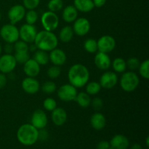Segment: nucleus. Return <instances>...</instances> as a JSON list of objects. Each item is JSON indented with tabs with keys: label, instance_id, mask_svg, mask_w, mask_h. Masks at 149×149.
Instances as JSON below:
<instances>
[{
	"label": "nucleus",
	"instance_id": "obj_1",
	"mask_svg": "<svg viewBox=\"0 0 149 149\" xmlns=\"http://www.w3.org/2000/svg\"><path fill=\"white\" fill-rule=\"evenodd\" d=\"M69 84L76 88H81L90 79V71L85 65L77 63L70 67L68 72Z\"/></svg>",
	"mask_w": 149,
	"mask_h": 149
},
{
	"label": "nucleus",
	"instance_id": "obj_2",
	"mask_svg": "<svg viewBox=\"0 0 149 149\" xmlns=\"http://www.w3.org/2000/svg\"><path fill=\"white\" fill-rule=\"evenodd\" d=\"M38 49L50 52L57 47L58 45V39L52 31L43 30L37 32L33 42Z\"/></svg>",
	"mask_w": 149,
	"mask_h": 149
},
{
	"label": "nucleus",
	"instance_id": "obj_3",
	"mask_svg": "<svg viewBox=\"0 0 149 149\" xmlns=\"http://www.w3.org/2000/svg\"><path fill=\"white\" fill-rule=\"evenodd\" d=\"M17 138L23 146H30L36 143L39 140V130L31 124H24L17 130Z\"/></svg>",
	"mask_w": 149,
	"mask_h": 149
},
{
	"label": "nucleus",
	"instance_id": "obj_4",
	"mask_svg": "<svg viewBox=\"0 0 149 149\" xmlns=\"http://www.w3.org/2000/svg\"><path fill=\"white\" fill-rule=\"evenodd\" d=\"M140 84V79L134 71L124 72L120 79L121 88L127 93H132L138 88Z\"/></svg>",
	"mask_w": 149,
	"mask_h": 149
},
{
	"label": "nucleus",
	"instance_id": "obj_5",
	"mask_svg": "<svg viewBox=\"0 0 149 149\" xmlns=\"http://www.w3.org/2000/svg\"><path fill=\"white\" fill-rule=\"evenodd\" d=\"M0 36L7 43L14 44L19 38V29L14 24H5L0 29Z\"/></svg>",
	"mask_w": 149,
	"mask_h": 149
},
{
	"label": "nucleus",
	"instance_id": "obj_6",
	"mask_svg": "<svg viewBox=\"0 0 149 149\" xmlns=\"http://www.w3.org/2000/svg\"><path fill=\"white\" fill-rule=\"evenodd\" d=\"M41 23L45 30L53 31L59 26V17L56 13L49 10L42 14Z\"/></svg>",
	"mask_w": 149,
	"mask_h": 149
},
{
	"label": "nucleus",
	"instance_id": "obj_7",
	"mask_svg": "<svg viewBox=\"0 0 149 149\" xmlns=\"http://www.w3.org/2000/svg\"><path fill=\"white\" fill-rule=\"evenodd\" d=\"M58 96L59 99L64 102H70L75 100L77 95V88L71 84H65L59 87L58 90Z\"/></svg>",
	"mask_w": 149,
	"mask_h": 149
},
{
	"label": "nucleus",
	"instance_id": "obj_8",
	"mask_svg": "<svg viewBox=\"0 0 149 149\" xmlns=\"http://www.w3.org/2000/svg\"><path fill=\"white\" fill-rule=\"evenodd\" d=\"M37 34V30L34 25L26 23L19 29V38L28 44H32Z\"/></svg>",
	"mask_w": 149,
	"mask_h": 149
},
{
	"label": "nucleus",
	"instance_id": "obj_9",
	"mask_svg": "<svg viewBox=\"0 0 149 149\" xmlns=\"http://www.w3.org/2000/svg\"><path fill=\"white\" fill-rule=\"evenodd\" d=\"M17 65L14 55L11 54H4L0 56V72L2 74H10L14 71Z\"/></svg>",
	"mask_w": 149,
	"mask_h": 149
},
{
	"label": "nucleus",
	"instance_id": "obj_10",
	"mask_svg": "<svg viewBox=\"0 0 149 149\" xmlns=\"http://www.w3.org/2000/svg\"><path fill=\"white\" fill-rule=\"evenodd\" d=\"M97 43L98 52L109 53L116 47V40L113 36L109 35H104L100 37Z\"/></svg>",
	"mask_w": 149,
	"mask_h": 149
},
{
	"label": "nucleus",
	"instance_id": "obj_11",
	"mask_svg": "<svg viewBox=\"0 0 149 149\" xmlns=\"http://www.w3.org/2000/svg\"><path fill=\"white\" fill-rule=\"evenodd\" d=\"M48 122V118L45 111L37 109L34 111L31 119V124L37 130L45 129Z\"/></svg>",
	"mask_w": 149,
	"mask_h": 149
},
{
	"label": "nucleus",
	"instance_id": "obj_12",
	"mask_svg": "<svg viewBox=\"0 0 149 149\" xmlns=\"http://www.w3.org/2000/svg\"><path fill=\"white\" fill-rule=\"evenodd\" d=\"M91 28L90 21L85 17L77 18L74 22V26L72 29L75 34L79 36H85L89 33Z\"/></svg>",
	"mask_w": 149,
	"mask_h": 149
},
{
	"label": "nucleus",
	"instance_id": "obj_13",
	"mask_svg": "<svg viewBox=\"0 0 149 149\" xmlns=\"http://www.w3.org/2000/svg\"><path fill=\"white\" fill-rule=\"evenodd\" d=\"M26 9L21 4L13 6L8 11V18L12 24H15L23 20L26 13Z\"/></svg>",
	"mask_w": 149,
	"mask_h": 149
},
{
	"label": "nucleus",
	"instance_id": "obj_14",
	"mask_svg": "<svg viewBox=\"0 0 149 149\" xmlns=\"http://www.w3.org/2000/svg\"><path fill=\"white\" fill-rule=\"evenodd\" d=\"M118 76L113 71H106L100 78V84L104 89H112L118 83Z\"/></svg>",
	"mask_w": 149,
	"mask_h": 149
},
{
	"label": "nucleus",
	"instance_id": "obj_15",
	"mask_svg": "<svg viewBox=\"0 0 149 149\" xmlns=\"http://www.w3.org/2000/svg\"><path fill=\"white\" fill-rule=\"evenodd\" d=\"M21 86L23 90L26 93L30 95L36 94L40 89V84L34 77H27L25 78L22 81Z\"/></svg>",
	"mask_w": 149,
	"mask_h": 149
},
{
	"label": "nucleus",
	"instance_id": "obj_16",
	"mask_svg": "<svg viewBox=\"0 0 149 149\" xmlns=\"http://www.w3.org/2000/svg\"><path fill=\"white\" fill-rule=\"evenodd\" d=\"M95 65L97 68L103 71L108 70L111 65V61L108 53L98 52L94 58Z\"/></svg>",
	"mask_w": 149,
	"mask_h": 149
},
{
	"label": "nucleus",
	"instance_id": "obj_17",
	"mask_svg": "<svg viewBox=\"0 0 149 149\" xmlns=\"http://www.w3.org/2000/svg\"><path fill=\"white\" fill-rule=\"evenodd\" d=\"M49 58V61L54 65H58V66L64 65L67 60L66 54L65 53V52L63 49H58L57 47L50 51Z\"/></svg>",
	"mask_w": 149,
	"mask_h": 149
},
{
	"label": "nucleus",
	"instance_id": "obj_18",
	"mask_svg": "<svg viewBox=\"0 0 149 149\" xmlns=\"http://www.w3.org/2000/svg\"><path fill=\"white\" fill-rule=\"evenodd\" d=\"M41 71L40 65L34 60L29 59L23 64V71L25 74L29 77H36Z\"/></svg>",
	"mask_w": 149,
	"mask_h": 149
},
{
	"label": "nucleus",
	"instance_id": "obj_19",
	"mask_svg": "<svg viewBox=\"0 0 149 149\" xmlns=\"http://www.w3.org/2000/svg\"><path fill=\"white\" fill-rule=\"evenodd\" d=\"M51 119L52 122L56 126H62L66 122L68 119L66 111L61 107H57L52 111Z\"/></svg>",
	"mask_w": 149,
	"mask_h": 149
},
{
	"label": "nucleus",
	"instance_id": "obj_20",
	"mask_svg": "<svg viewBox=\"0 0 149 149\" xmlns=\"http://www.w3.org/2000/svg\"><path fill=\"white\" fill-rule=\"evenodd\" d=\"M109 143L113 149H127L130 146L129 140L123 135H114Z\"/></svg>",
	"mask_w": 149,
	"mask_h": 149
},
{
	"label": "nucleus",
	"instance_id": "obj_21",
	"mask_svg": "<svg viewBox=\"0 0 149 149\" xmlns=\"http://www.w3.org/2000/svg\"><path fill=\"white\" fill-rule=\"evenodd\" d=\"M90 125L93 129L101 130L106 127V119L104 115L100 112L93 113L90 118Z\"/></svg>",
	"mask_w": 149,
	"mask_h": 149
},
{
	"label": "nucleus",
	"instance_id": "obj_22",
	"mask_svg": "<svg viewBox=\"0 0 149 149\" xmlns=\"http://www.w3.org/2000/svg\"><path fill=\"white\" fill-rule=\"evenodd\" d=\"M78 10L74 5H68L63 10V19L66 23H73L77 18Z\"/></svg>",
	"mask_w": 149,
	"mask_h": 149
},
{
	"label": "nucleus",
	"instance_id": "obj_23",
	"mask_svg": "<svg viewBox=\"0 0 149 149\" xmlns=\"http://www.w3.org/2000/svg\"><path fill=\"white\" fill-rule=\"evenodd\" d=\"M74 6L81 13H89L95 7L93 0H74Z\"/></svg>",
	"mask_w": 149,
	"mask_h": 149
},
{
	"label": "nucleus",
	"instance_id": "obj_24",
	"mask_svg": "<svg viewBox=\"0 0 149 149\" xmlns=\"http://www.w3.org/2000/svg\"><path fill=\"white\" fill-rule=\"evenodd\" d=\"M74 32L72 27L70 26H65L62 28L59 33V39L63 42H69L74 37Z\"/></svg>",
	"mask_w": 149,
	"mask_h": 149
},
{
	"label": "nucleus",
	"instance_id": "obj_25",
	"mask_svg": "<svg viewBox=\"0 0 149 149\" xmlns=\"http://www.w3.org/2000/svg\"><path fill=\"white\" fill-rule=\"evenodd\" d=\"M75 100L78 103L79 106L81 108H87L91 104V97L89 94L85 92H81L77 93Z\"/></svg>",
	"mask_w": 149,
	"mask_h": 149
},
{
	"label": "nucleus",
	"instance_id": "obj_26",
	"mask_svg": "<svg viewBox=\"0 0 149 149\" xmlns=\"http://www.w3.org/2000/svg\"><path fill=\"white\" fill-rule=\"evenodd\" d=\"M33 59L40 65H47L49 61V55L47 54V52L43 50H40V49H37L36 51H35Z\"/></svg>",
	"mask_w": 149,
	"mask_h": 149
},
{
	"label": "nucleus",
	"instance_id": "obj_27",
	"mask_svg": "<svg viewBox=\"0 0 149 149\" xmlns=\"http://www.w3.org/2000/svg\"><path fill=\"white\" fill-rule=\"evenodd\" d=\"M111 65L116 73H124L127 69L126 61L122 58H115L113 62H111Z\"/></svg>",
	"mask_w": 149,
	"mask_h": 149
},
{
	"label": "nucleus",
	"instance_id": "obj_28",
	"mask_svg": "<svg viewBox=\"0 0 149 149\" xmlns=\"http://www.w3.org/2000/svg\"><path fill=\"white\" fill-rule=\"evenodd\" d=\"M101 86L100 83L97 81H90L86 84V93L90 95H95L98 94L101 90Z\"/></svg>",
	"mask_w": 149,
	"mask_h": 149
},
{
	"label": "nucleus",
	"instance_id": "obj_29",
	"mask_svg": "<svg viewBox=\"0 0 149 149\" xmlns=\"http://www.w3.org/2000/svg\"><path fill=\"white\" fill-rule=\"evenodd\" d=\"M84 48L89 53H95L97 51V41L94 39H87L84 43Z\"/></svg>",
	"mask_w": 149,
	"mask_h": 149
},
{
	"label": "nucleus",
	"instance_id": "obj_30",
	"mask_svg": "<svg viewBox=\"0 0 149 149\" xmlns=\"http://www.w3.org/2000/svg\"><path fill=\"white\" fill-rule=\"evenodd\" d=\"M47 7L49 11L56 13L62 10L63 7V1L62 0H49Z\"/></svg>",
	"mask_w": 149,
	"mask_h": 149
},
{
	"label": "nucleus",
	"instance_id": "obj_31",
	"mask_svg": "<svg viewBox=\"0 0 149 149\" xmlns=\"http://www.w3.org/2000/svg\"><path fill=\"white\" fill-rule=\"evenodd\" d=\"M24 17L26 18V23L34 25L37 22L38 18H39V15H38L37 12L35 11L34 10H30L26 12Z\"/></svg>",
	"mask_w": 149,
	"mask_h": 149
},
{
	"label": "nucleus",
	"instance_id": "obj_32",
	"mask_svg": "<svg viewBox=\"0 0 149 149\" xmlns=\"http://www.w3.org/2000/svg\"><path fill=\"white\" fill-rule=\"evenodd\" d=\"M139 74L143 78L148 79L149 78V60H145L142 63H140L139 67Z\"/></svg>",
	"mask_w": 149,
	"mask_h": 149
},
{
	"label": "nucleus",
	"instance_id": "obj_33",
	"mask_svg": "<svg viewBox=\"0 0 149 149\" xmlns=\"http://www.w3.org/2000/svg\"><path fill=\"white\" fill-rule=\"evenodd\" d=\"M57 90V85L54 81H47L42 86V90L46 94H52Z\"/></svg>",
	"mask_w": 149,
	"mask_h": 149
},
{
	"label": "nucleus",
	"instance_id": "obj_34",
	"mask_svg": "<svg viewBox=\"0 0 149 149\" xmlns=\"http://www.w3.org/2000/svg\"><path fill=\"white\" fill-rule=\"evenodd\" d=\"M29 46L28 43L23 42V40H17L14 43V49L15 52H29Z\"/></svg>",
	"mask_w": 149,
	"mask_h": 149
},
{
	"label": "nucleus",
	"instance_id": "obj_35",
	"mask_svg": "<svg viewBox=\"0 0 149 149\" xmlns=\"http://www.w3.org/2000/svg\"><path fill=\"white\" fill-rule=\"evenodd\" d=\"M17 63L24 64L27 61L30 59V55L29 52H15L14 55Z\"/></svg>",
	"mask_w": 149,
	"mask_h": 149
},
{
	"label": "nucleus",
	"instance_id": "obj_36",
	"mask_svg": "<svg viewBox=\"0 0 149 149\" xmlns=\"http://www.w3.org/2000/svg\"><path fill=\"white\" fill-rule=\"evenodd\" d=\"M61 74V69L60 66L58 65H53L47 70V76L51 79H55L58 78Z\"/></svg>",
	"mask_w": 149,
	"mask_h": 149
},
{
	"label": "nucleus",
	"instance_id": "obj_37",
	"mask_svg": "<svg viewBox=\"0 0 149 149\" xmlns=\"http://www.w3.org/2000/svg\"><path fill=\"white\" fill-rule=\"evenodd\" d=\"M140 63H141L140 61L135 57H131L126 61L127 68H128L132 71L138 69Z\"/></svg>",
	"mask_w": 149,
	"mask_h": 149
},
{
	"label": "nucleus",
	"instance_id": "obj_38",
	"mask_svg": "<svg viewBox=\"0 0 149 149\" xmlns=\"http://www.w3.org/2000/svg\"><path fill=\"white\" fill-rule=\"evenodd\" d=\"M43 106L45 109L48 111L52 112L55 108H57V103L55 99L52 97H47L43 102Z\"/></svg>",
	"mask_w": 149,
	"mask_h": 149
},
{
	"label": "nucleus",
	"instance_id": "obj_39",
	"mask_svg": "<svg viewBox=\"0 0 149 149\" xmlns=\"http://www.w3.org/2000/svg\"><path fill=\"white\" fill-rule=\"evenodd\" d=\"M23 7L27 10H35L39 6L40 0H23Z\"/></svg>",
	"mask_w": 149,
	"mask_h": 149
},
{
	"label": "nucleus",
	"instance_id": "obj_40",
	"mask_svg": "<svg viewBox=\"0 0 149 149\" xmlns=\"http://www.w3.org/2000/svg\"><path fill=\"white\" fill-rule=\"evenodd\" d=\"M93 109L95 111H99L103 108V101L100 97H95L94 99L91 100V104Z\"/></svg>",
	"mask_w": 149,
	"mask_h": 149
},
{
	"label": "nucleus",
	"instance_id": "obj_41",
	"mask_svg": "<svg viewBox=\"0 0 149 149\" xmlns=\"http://www.w3.org/2000/svg\"><path fill=\"white\" fill-rule=\"evenodd\" d=\"M110 147V143L106 141H100L97 145V149H109Z\"/></svg>",
	"mask_w": 149,
	"mask_h": 149
},
{
	"label": "nucleus",
	"instance_id": "obj_42",
	"mask_svg": "<svg viewBox=\"0 0 149 149\" xmlns=\"http://www.w3.org/2000/svg\"><path fill=\"white\" fill-rule=\"evenodd\" d=\"M48 137V133L45 129L39 130V139L41 141H46Z\"/></svg>",
	"mask_w": 149,
	"mask_h": 149
},
{
	"label": "nucleus",
	"instance_id": "obj_43",
	"mask_svg": "<svg viewBox=\"0 0 149 149\" xmlns=\"http://www.w3.org/2000/svg\"><path fill=\"white\" fill-rule=\"evenodd\" d=\"M7 79L5 74L0 73V89H2L7 84Z\"/></svg>",
	"mask_w": 149,
	"mask_h": 149
},
{
	"label": "nucleus",
	"instance_id": "obj_44",
	"mask_svg": "<svg viewBox=\"0 0 149 149\" xmlns=\"http://www.w3.org/2000/svg\"><path fill=\"white\" fill-rule=\"evenodd\" d=\"M106 1L107 0H93L95 7H98V8L104 6L106 3Z\"/></svg>",
	"mask_w": 149,
	"mask_h": 149
},
{
	"label": "nucleus",
	"instance_id": "obj_45",
	"mask_svg": "<svg viewBox=\"0 0 149 149\" xmlns=\"http://www.w3.org/2000/svg\"><path fill=\"white\" fill-rule=\"evenodd\" d=\"M4 50L7 54H11V52L14 50V47H13V44L7 43V45L4 47Z\"/></svg>",
	"mask_w": 149,
	"mask_h": 149
},
{
	"label": "nucleus",
	"instance_id": "obj_46",
	"mask_svg": "<svg viewBox=\"0 0 149 149\" xmlns=\"http://www.w3.org/2000/svg\"><path fill=\"white\" fill-rule=\"evenodd\" d=\"M130 149H143L142 146L138 143H135L131 146Z\"/></svg>",
	"mask_w": 149,
	"mask_h": 149
},
{
	"label": "nucleus",
	"instance_id": "obj_47",
	"mask_svg": "<svg viewBox=\"0 0 149 149\" xmlns=\"http://www.w3.org/2000/svg\"><path fill=\"white\" fill-rule=\"evenodd\" d=\"M146 146L148 147L149 146V138L147 137L146 140Z\"/></svg>",
	"mask_w": 149,
	"mask_h": 149
},
{
	"label": "nucleus",
	"instance_id": "obj_48",
	"mask_svg": "<svg viewBox=\"0 0 149 149\" xmlns=\"http://www.w3.org/2000/svg\"><path fill=\"white\" fill-rule=\"evenodd\" d=\"M1 49H2V48H1V44H0V56H1Z\"/></svg>",
	"mask_w": 149,
	"mask_h": 149
},
{
	"label": "nucleus",
	"instance_id": "obj_49",
	"mask_svg": "<svg viewBox=\"0 0 149 149\" xmlns=\"http://www.w3.org/2000/svg\"><path fill=\"white\" fill-rule=\"evenodd\" d=\"M0 20H1V13H0Z\"/></svg>",
	"mask_w": 149,
	"mask_h": 149
}]
</instances>
